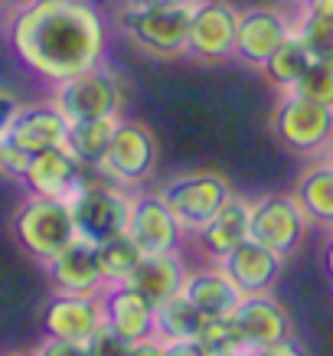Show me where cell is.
Here are the masks:
<instances>
[{"label": "cell", "mask_w": 333, "mask_h": 356, "mask_svg": "<svg viewBox=\"0 0 333 356\" xmlns=\"http://www.w3.org/2000/svg\"><path fill=\"white\" fill-rule=\"evenodd\" d=\"M301 10H311V13H333V0H298Z\"/></svg>", "instance_id": "cell-38"}, {"label": "cell", "mask_w": 333, "mask_h": 356, "mask_svg": "<svg viewBox=\"0 0 333 356\" xmlns=\"http://www.w3.org/2000/svg\"><path fill=\"white\" fill-rule=\"evenodd\" d=\"M238 7L226 0H196L186 53L200 63H226L236 56Z\"/></svg>", "instance_id": "cell-10"}, {"label": "cell", "mask_w": 333, "mask_h": 356, "mask_svg": "<svg viewBox=\"0 0 333 356\" xmlns=\"http://www.w3.org/2000/svg\"><path fill=\"white\" fill-rule=\"evenodd\" d=\"M0 3H3V0H0Z\"/></svg>", "instance_id": "cell-45"}, {"label": "cell", "mask_w": 333, "mask_h": 356, "mask_svg": "<svg viewBox=\"0 0 333 356\" xmlns=\"http://www.w3.org/2000/svg\"><path fill=\"white\" fill-rule=\"evenodd\" d=\"M118 118H92V121H76L69 124V151L82 167H101L111 138H115Z\"/></svg>", "instance_id": "cell-25"}, {"label": "cell", "mask_w": 333, "mask_h": 356, "mask_svg": "<svg viewBox=\"0 0 333 356\" xmlns=\"http://www.w3.org/2000/svg\"><path fill=\"white\" fill-rule=\"evenodd\" d=\"M101 314H105V324L131 343L154 337V304L138 288H131L128 281L108 284L101 291Z\"/></svg>", "instance_id": "cell-17"}, {"label": "cell", "mask_w": 333, "mask_h": 356, "mask_svg": "<svg viewBox=\"0 0 333 356\" xmlns=\"http://www.w3.org/2000/svg\"><path fill=\"white\" fill-rule=\"evenodd\" d=\"M69 203H72L79 238H86L92 245L118 236V232H128L134 196L124 186L111 184L98 167H82L79 186L72 190Z\"/></svg>", "instance_id": "cell-2"}, {"label": "cell", "mask_w": 333, "mask_h": 356, "mask_svg": "<svg viewBox=\"0 0 333 356\" xmlns=\"http://www.w3.org/2000/svg\"><path fill=\"white\" fill-rule=\"evenodd\" d=\"M311 53L304 49V43L291 33L288 40L275 49V53L265 59V65H261V72H265V79H268L271 86H278L281 92H291V88L298 86V79L307 72V65H311Z\"/></svg>", "instance_id": "cell-28"}, {"label": "cell", "mask_w": 333, "mask_h": 356, "mask_svg": "<svg viewBox=\"0 0 333 356\" xmlns=\"http://www.w3.org/2000/svg\"><path fill=\"white\" fill-rule=\"evenodd\" d=\"M105 324L101 314V298H86V294H65L56 291V298L46 304L43 327L46 337L56 340H72V343H88V337Z\"/></svg>", "instance_id": "cell-13"}, {"label": "cell", "mask_w": 333, "mask_h": 356, "mask_svg": "<svg viewBox=\"0 0 333 356\" xmlns=\"http://www.w3.org/2000/svg\"><path fill=\"white\" fill-rule=\"evenodd\" d=\"M275 131L294 154H320L333 144V108L298 92H284L275 108Z\"/></svg>", "instance_id": "cell-7"}, {"label": "cell", "mask_w": 333, "mask_h": 356, "mask_svg": "<svg viewBox=\"0 0 333 356\" xmlns=\"http://www.w3.org/2000/svg\"><path fill=\"white\" fill-rule=\"evenodd\" d=\"M26 167H30V154L20 151L17 144H10L7 138H0V173L10 177V180H20L26 177Z\"/></svg>", "instance_id": "cell-32"}, {"label": "cell", "mask_w": 333, "mask_h": 356, "mask_svg": "<svg viewBox=\"0 0 333 356\" xmlns=\"http://www.w3.org/2000/svg\"><path fill=\"white\" fill-rule=\"evenodd\" d=\"M131 356H170V353H167V343L161 337H147V340L131 346Z\"/></svg>", "instance_id": "cell-36"}, {"label": "cell", "mask_w": 333, "mask_h": 356, "mask_svg": "<svg viewBox=\"0 0 333 356\" xmlns=\"http://www.w3.org/2000/svg\"><path fill=\"white\" fill-rule=\"evenodd\" d=\"M10 356H40L36 350H17V353H10Z\"/></svg>", "instance_id": "cell-40"}, {"label": "cell", "mask_w": 333, "mask_h": 356, "mask_svg": "<svg viewBox=\"0 0 333 356\" xmlns=\"http://www.w3.org/2000/svg\"><path fill=\"white\" fill-rule=\"evenodd\" d=\"M248 356H265V353H261V350H252V353H248Z\"/></svg>", "instance_id": "cell-41"}, {"label": "cell", "mask_w": 333, "mask_h": 356, "mask_svg": "<svg viewBox=\"0 0 333 356\" xmlns=\"http://www.w3.org/2000/svg\"><path fill=\"white\" fill-rule=\"evenodd\" d=\"M232 317H236L238 330H242L252 350H265V346L278 343L281 337L291 334V321L284 307L268 294H245Z\"/></svg>", "instance_id": "cell-19"}, {"label": "cell", "mask_w": 333, "mask_h": 356, "mask_svg": "<svg viewBox=\"0 0 333 356\" xmlns=\"http://www.w3.org/2000/svg\"><path fill=\"white\" fill-rule=\"evenodd\" d=\"M222 271L236 281V288L242 294H271V288L281 278V265L284 255L271 252L268 245H261L255 238H245L236 252H229L226 259L219 261Z\"/></svg>", "instance_id": "cell-14"}, {"label": "cell", "mask_w": 333, "mask_h": 356, "mask_svg": "<svg viewBox=\"0 0 333 356\" xmlns=\"http://www.w3.org/2000/svg\"><path fill=\"white\" fill-rule=\"evenodd\" d=\"M13 232L20 245L30 252L36 261H53L65 245L79 238L76 219H72V203L69 196H36L26 193L13 216Z\"/></svg>", "instance_id": "cell-3"}, {"label": "cell", "mask_w": 333, "mask_h": 356, "mask_svg": "<svg viewBox=\"0 0 333 356\" xmlns=\"http://www.w3.org/2000/svg\"><path fill=\"white\" fill-rule=\"evenodd\" d=\"M298 95L311 98V102H320L327 108H333V63H311L307 72L298 79V86L291 88Z\"/></svg>", "instance_id": "cell-30"}, {"label": "cell", "mask_w": 333, "mask_h": 356, "mask_svg": "<svg viewBox=\"0 0 333 356\" xmlns=\"http://www.w3.org/2000/svg\"><path fill=\"white\" fill-rule=\"evenodd\" d=\"M79 173L82 163L72 157L69 147H49L30 157L23 186L26 193L36 196H72V190L79 186Z\"/></svg>", "instance_id": "cell-20"}, {"label": "cell", "mask_w": 333, "mask_h": 356, "mask_svg": "<svg viewBox=\"0 0 333 356\" xmlns=\"http://www.w3.org/2000/svg\"><path fill=\"white\" fill-rule=\"evenodd\" d=\"M40 356H88L86 343H72V340H56V337H46L43 343L36 346Z\"/></svg>", "instance_id": "cell-33"}, {"label": "cell", "mask_w": 333, "mask_h": 356, "mask_svg": "<svg viewBox=\"0 0 333 356\" xmlns=\"http://www.w3.org/2000/svg\"><path fill=\"white\" fill-rule=\"evenodd\" d=\"M20 98L13 95L10 88H0V138L10 131V124H13V118L20 115Z\"/></svg>", "instance_id": "cell-34"}, {"label": "cell", "mask_w": 333, "mask_h": 356, "mask_svg": "<svg viewBox=\"0 0 333 356\" xmlns=\"http://www.w3.org/2000/svg\"><path fill=\"white\" fill-rule=\"evenodd\" d=\"M248 229H252V203L245 196L232 193L196 236H200V245L206 248L209 259L222 261L229 252H236L248 238Z\"/></svg>", "instance_id": "cell-18"}, {"label": "cell", "mask_w": 333, "mask_h": 356, "mask_svg": "<svg viewBox=\"0 0 333 356\" xmlns=\"http://www.w3.org/2000/svg\"><path fill=\"white\" fill-rule=\"evenodd\" d=\"M307 213L298 203L294 193H271L261 196L258 203H252V229L248 238H255L261 245H268L271 252H278L288 259L294 248L301 245L304 232H307Z\"/></svg>", "instance_id": "cell-9"}, {"label": "cell", "mask_w": 333, "mask_h": 356, "mask_svg": "<svg viewBox=\"0 0 333 356\" xmlns=\"http://www.w3.org/2000/svg\"><path fill=\"white\" fill-rule=\"evenodd\" d=\"M190 20L193 3L167 7V10H140L128 7L121 10V30L134 46L154 56H183L190 43Z\"/></svg>", "instance_id": "cell-6"}, {"label": "cell", "mask_w": 333, "mask_h": 356, "mask_svg": "<svg viewBox=\"0 0 333 356\" xmlns=\"http://www.w3.org/2000/svg\"><path fill=\"white\" fill-rule=\"evenodd\" d=\"M196 356H203V353H196Z\"/></svg>", "instance_id": "cell-44"}, {"label": "cell", "mask_w": 333, "mask_h": 356, "mask_svg": "<svg viewBox=\"0 0 333 356\" xmlns=\"http://www.w3.org/2000/svg\"><path fill=\"white\" fill-rule=\"evenodd\" d=\"M294 196H298V203L304 206V213H307L311 222H320V226L333 229V167L330 163L307 167V170L298 177Z\"/></svg>", "instance_id": "cell-24"}, {"label": "cell", "mask_w": 333, "mask_h": 356, "mask_svg": "<svg viewBox=\"0 0 333 356\" xmlns=\"http://www.w3.org/2000/svg\"><path fill=\"white\" fill-rule=\"evenodd\" d=\"M183 294L196 304V311L203 314V317H232L238 301L245 298V294L236 288V281L222 271L219 261H216V268L186 271Z\"/></svg>", "instance_id": "cell-21"}, {"label": "cell", "mask_w": 333, "mask_h": 356, "mask_svg": "<svg viewBox=\"0 0 333 356\" xmlns=\"http://www.w3.org/2000/svg\"><path fill=\"white\" fill-rule=\"evenodd\" d=\"M327 163H330V167H333V151H330V157H327Z\"/></svg>", "instance_id": "cell-42"}, {"label": "cell", "mask_w": 333, "mask_h": 356, "mask_svg": "<svg viewBox=\"0 0 333 356\" xmlns=\"http://www.w3.org/2000/svg\"><path fill=\"white\" fill-rule=\"evenodd\" d=\"M76 3H88V0H76Z\"/></svg>", "instance_id": "cell-43"}, {"label": "cell", "mask_w": 333, "mask_h": 356, "mask_svg": "<svg viewBox=\"0 0 333 356\" xmlns=\"http://www.w3.org/2000/svg\"><path fill=\"white\" fill-rule=\"evenodd\" d=\"M128 7L140 10H167V7H183V3H196V0H124Z\"/></svg>", "instance_id": "cell-37"}, {"label": "cell", "mask_w": 333, "mask_h": 356, "mask_svg": "<svg viewBox=\"0 0 333 356\" xmlns=\"http://www.w3.org/2000/svg\"><path fill=\"white\" fill-rule=\"evenodd\" d=\"M193 343L203 356H248L252 353V346L245 343L236 317H203Z\"/></svg>", "instance_id": "cell-27"}, {"label": "cell", "mask_w": 333, "mask_h": 356, "mask_svg": "<svg viewBox=\"0 0 333 356\" xmlns=\"http://www.w3.org/2000/svg\"><path fill=\"white\" fill-rule=\"evenodd\" d=\"M200 324H203V314L196 311V304L183 291L170 294L167 301H161L154 307V337H161L163 343L193 340Z\"/></svg>", "instance_id": "cell-23"}, {"label": "cell", "mask_w": 333, "mask_h": 356, "mask_svg": "<svg viewBox=\"0 0 333 356\" xmlns=\"http://www.w3.org/2000/svg\"><path fill=\"white\" fill-rule=\"evenodd\" d=\"M7 40L17 59L49 86L105 63L108 53V26L92 0H23L7 20Z\"/></svg>", "instance_id": "cell-1"}, {"label": "cell", "mask_w": 333, "mask_h": 356, "mask_svg": "<svg viewBox=\"0 0 333 356\" xmlns=\"http://www.w3.org/2000/svg\"><path fill=\"white\" fill-rule=\"evenodd\" d=\"M95 252H98V268H101L105 284L128 281V275L138 268V261L144 259V248L138 245V238L131 236V232H118V236L98 242Z\"/></svg>", "instance_id": "cell-26"}, {"label": "cell", "mask_w": 333, "mask_h": 356, "mask_svg": "<svg viewBox=\"0 0 333 356\" xmlns=\"http://www.w3.org/2000/svg\"><path fill=\"white\" fill-rule=\"evenodd\" d=\"M323 271H327V278L333 281V236L327 238V245H323Z\"/></svg>", "instance_id": "cell-39"}, {"label": "cell", "mask_w": 333, "mask_h": 356, "mask_svg": "<svg viewBox=\"0 0 333 356\" xmlns=\"http://www.w3.org/2000/svg\"><path fill=\"white\" fill-rule=\"evenodd\" d=\"M157 193L170 213L177 216V222L183 226V232H200V229L216 216V209L232 196V186H229L226 177L209 170H196V173H180V177H170L167 184L157 186Z\"/></svg>", "instance_id": "cell-5"}, {"label": "cell", "mask_w": 333, "mask_h": 356, "mask_svg": "<svg viewBox=\"0 0 333 356\" xmlns=\"http://www.w3.org/2000/svg\"><path fill=\"white\" fill-rule=\"evenodd\" d=\"M291 36V23L281 10L271 7H248L238 10V33H236V59L245 65L261 69L275 49Z\"/></svg>", "instance_id": "cell-12"}, {"label": "cell", "mask_w": 333, "mask_h": 356, "mask_svg": "<svg viewBox=\"0 0 333 356\" xmlns=\"http://www.w3.org/2000/svg\"><path fill=\"white\" fill-rule=\"evenodd\" d=\"M49 102L59 108V115L69 124H76V121L92 118H121L124 92H121L118 72L108 63H98L86 72H79V76L56 82Z\"/></svg>", "instance_id": "cell-4"}, {"label": "cell", "mask_w": 333, "mask_h": 356, "mask_svg": "<svg viewBox=\"0 0 333 356\" xmlns=\"http://www.w3.org/2000/svg\"><path fill=\"white\" fill-rule=\"evenodd\" d=\"M128 232L138 238L144 255H173L183 242V226L170 213V206L161 200V193H140L131 203Z\"/></svg>", "instance_id": "cell-11"}, {"label": "cell", "mask_w": 333, "mask_h": 356, "mask_svg": "<svg viewBox=\"0 0 333 356\" xmlns=\"http://www.w3.org/2000/svg\"><path fill=\"white\" fill-rule=\"evenodd\" d=\"M183 281H186V268L177 259V252L173 255H144L138 261V268L128 275V284L138 288L154 307L167 301L170 294L183 291Z\"/></svg>", "instance_id": "cell-22"}, {"label": "cell", "mask_w": 333, "mask_h": 356, "mask_svg": "<svg viewBox=\"0 0 333 356\" xmlns=\"http://www.w3.org/2000/svg\"><path fill=\"white\" fill-rule=\"evenodd\" d=\"M291 33L304 43L314 63H333V13H311L301 10Z\"/></svg>", "instance_id": "cell-29"}, {"label": "cell", "mask_w": 333, "mask_h": 356, "mask_svg": "<svg viewBox=\"0 0 333 356\" xmlns=\"http://www.w3.org/2000/svg\"><path fill=\"white\" fill-rule=\"evenodd\" d=\"M3 138L33 157V154L49 151V147H65L69 144V121L59 115L53 102L23 105Z\"/></svg>", "instance_id": "cell-16"}, {"label": "cell", "mask_w": 333, "mask_h": 356, "mask_svg": "<svg viewBox=\"0 0 333 356\" xmlns=\"http://www.w3.org/2000/svg\"><path fill=\"white\" fill-rule=\"evenodd\" d=\"M46 271L53 278L56 291L65 294H86V298H101L108 284L98 268V252L92 242L76 238L72 245H65L53 261H46Z\"/></svg>", "instance_id": "cell-15"}, {"label": "cell", "mask_w": 333, "mask_h": 356, "mask_svg": "<svg viewBox=\"0 0 333 356\" xmlns=\"http://www.w3.org/2000/svg\"><path fill=\"white\" fill-rule=\"evenodd\" d=\"M154 161H157V144H154L151 128L121 115L115 138H111V147H108L98 170L105 173L111 184L131 190V186H140L151 177Z\"/></svg>", "instance_id": "cell-8"}, {"label": "cell", "mask_w": 333, "mask_h": 356, "mask_svg": "<svg viewBox=\"0 0 333 356\" xmlns=\"http://www.w3.org/2000/svg\"><path fill=\"white\" fill-rule=\"evenodd\" d=\"M88 356H131V340H124L121 334H115L108 324H101L95 334L88 337Z\"/></svg>", "instance_id": "cell-31"}, {"label": "cell", "mask_w": 333, "mask_h": 356, "mask_svg": "<svg viewBox=\"0 0 333 356\" xmlns=\"http://www.w3.org/2000/svg\"><path fill=\"white\" fill-rule=\"evenodd\" d=\"M261 353H265V356H304V350H301V343H298V340L288 334V337H281L278 343L265 346Z\"/></svg>", "instance_id": "cell-35"}]
</instances>
